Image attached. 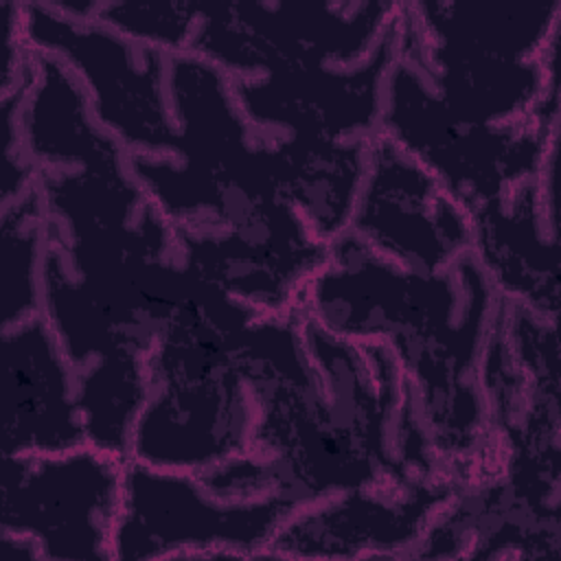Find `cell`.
<instances>
[{
	"label": "cell",
	"instance_id": "8992f818",
	"mask_svg": "<svg viewBox=\"0 0 561 561\" xmlns=\"http://www.w3.org/2000/svg\"><path fill=\"white\" fill-rule=\"evenodd\" d=\"M346 232L377 256L423 274L449 270L473 248L467 208L423 162L379 131L366 142Z\"/></svg>",
	"mask_w": 561,
	"mask_h": 561
},
{
	"label": "cell",
	"instance_id": "277c9868",
	"mask_svg": "<svg viewBox=\"0 0 561 561\" xmlns=\"http://www.w3.org/2000/svg\"><path fill=\"white\" fill-rule=\"evenodd\" d=\"M22 28L31 48L75 70L94 121L127 153H178L167 88L171 55L134 44L99 22L68 20L50 4H22Z\"/></svg>",
	"mask_w": 561,
	"mask_h": 561
},
{
	"label": "cell",
	"instance_id": "8fae6325",
	"mask_svg": "<svg viewBox=\"0 0 561 561\" xmlns=\"http://www.w3.org/2000/svg\"><path fill=\"white\" fill-rule=\"evenodd\" d=\"M92 22L134 44L182 55L195 37L199 7L191 2H99Z\"/></svg>",
	"mask_w": 561,
	"mask_h": 561
},
{
	"label": "cell",
	"instance_id": "5b68a950",
	"mask_svg": "<svg viewBox=\"0 0 561 561\" xmlns=\"http://www.w3.org/2000/svg\"><path fill=\"white\" fill-rule=\"evenodd\" d=\"M0 460V533L33 537L44 559L114 561L129 458L88 443Z\"/></svg>",
	"mask_w": 561,
	"mask_h": 561
},
{
	"label": "cell",
	"instance_id": "30bf717a",
	"mask_svg": "<svg viewBox=\"0 0 561 561\" xmlns=\"http://www.w3.org/2000/svg\"><path fill=\"white\" fill-rule=\"evenodd\" d=\"M2 311L0 331L42 313V270L50 243L48 213L37 182L0 206Z\"/></svg>",
	"mask_w": 561,
	"mask_h": 561
},
{
	"label": "cell",
	"instance_id": "3957f363",
	"mask_svg": "<svg viewBox=\"0 0 561 561\" xmlns=\"http://www.w3.org/2000/svg\"><path fill=\"white\" fill-rule=\"evenodd\" d=\"M302 504L287 491L226 500L213 495L195 471L127 460L114 559L263 557Z\"/></svg>",
	"mask_w": 561,
	"mask_h": 561
},
{
	"label": "cell",
	"instance_id": "9c48e42d",
	"mask_svg": "<svg viewBox=\"0 0 561 561\" xmlns=\"http://www.w3.org/2000/svg\"><path fill=\"white\" fill-rule=\"evenodd\" d=\"M554 151L557 145L535 178L469 213L473 224L471 254L497 296L548 320L559 316L557 243H548L543 230L557 232L554 186H546V169Z\"/></svg>",
	"mask_w": 561,
	"mask_h": 561
},
{
	"label": "cell",
	"instance_id": "ba28073f",
	"mask_svg": "<svg viewBox=\"0 0 561 561\" xmlns=\"http://www.w3.org/2000/svg\"><path fill=\"white\" fill-rule=\"evenodd\" d=\"M2 440L0 456L59 454L88 445L79 375L46 318L33 316L0 331Z\"/></svg>",
	"mask_w": 561,
	"mask_h": 561
},
{
	"label": "cell",
	"instance_id": "52a82bcc",
	"mask_svg": "<svg viewBox=\"0 0 561 561\" xmlns=\"http://www.w3.org/2000/svg\"><path fill=\"white\" fill-rule=\"evenodd\" d=\"M456 478H394L298 506L263 557H412Z\"/></svg>",
	"mask_w": 561,
	"mask_h": 561
},
{
	"label": "cell",
	"instance_id": "6da1fadb",
	"mask_svg": "<svg viewBox=\"0 0 561 561\" xmlns=\"http://www.w3.org/2000/svg\"><path fill=\"white\" fill-rule=\"evenodd\" d=\"M188 53L230 79L274 70L340 68L368 61L401 18V4H208Z\"/></svg>",
	"mask_w": 561,
	"mask_h": 561
},
{
	"label": "cell",
	"instance_id": "7a4b0ae2",
	"mask_svg": "<svg viewBox=\"0 0 561 561\" xmlns=\"http://www.w3.org/2000/svg\"><path fill=\"white\" fill-rule=\"evenodd\" d=\"M379 134L423 162L473 213L535 178L557 129L535 118L502 127L454 121L421 70L397 55L383 90Z\"/></svg>",
	"mask_w": 561,
	"mask_h": 561
}]
</instances>
